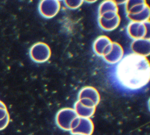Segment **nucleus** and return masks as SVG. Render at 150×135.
I'll list each match as a JSON object with an SVG mask.
<instances>
[{
	"mask_svg": "<svg viewBox=\"0 0 150 135\" xmlns=\"http://www.w3.org/2000/svg\"><path fill=\"white\" fill-rule=\"evenodd\" d=\"M0 108H6L5 104L1 101H0Z\"/></svg>",
	"mask_w": 150,
	"mask_h": 135,
	"instance_id": "obj_19",
	"label": "nucleus"
},
{
	"mask_svg": "<svg viewBox=\"0 0 150 135\" xmlns=\"http://www.w3.org/2000/svg\"><path fill=\"white\" fill-rule=\"evenodd\" d=\"M74 110L79 117L90 118L94 114L96 110V107H88L83 104L79 100H77L74 104Z\"/></svg>",
	"mask_w": 150,
	"mask_h": 135,
	"instance_id": "obj_13",
	"label": "nucleus"
},
{
	"mask_svg": "<svg viewBox=\"0 0 150 135\" xmlns=\"http://www.w3.org/2000/svg\"><path fill=\"white\" fill-rule=\"evenodd\" d=\"M9 120H10V118H9V114H8L3 119L0 120V131L4 130L7 127V126L9 123Z\"/></svg>",
	"mask_w": 150,
	"mask_h": 135,
	"instance_id": "obj_17",
	"label": "nucleus"
},
{
	"mask_svg": "<svg viewBox=\"0 0 150 135\" xmlns=\"http://www.w3.org/2000/svg\"><path fill=\"white\" fill-rule=\"evenodd\" d=\"M131 49L132 53L146 57L150 53V40L146 38L135 39L131 44Z\"/></svg>",
	"mask_w": 150,
	"mask_h": 135,
	"instance_id": "obj_9",
	"label": "nucleus"
},
{
	"mask_svg": "<svg viewBox=\"0 0 150 135\" xmlns=\"http://www.w3.org/2000/svg\"><path fill=\"white\" fill-rule=\"evenodd\" d=\"M8 114H9L6 108H0V120L5 118Z\"/></svg>",
	"mask_w": 150,
	"mask_h": 135,
	"instance_id": "obj_18",
	"label": "nucleus"
},
{
	"mask_svg": "<svg viewBox=\"0 0 150 135\" xmlns=\"http://www.w3.org/2000/svg\"><path fill=\"white\" fill-rule=\"evenodd\" d=\"M78 117L74 110L70 108H64L60 110L56 117L57 126L64 130H70L72 124Z\"/></svg>",
	"mask_w": 150,
	"mask_h": 135,
	"instance_id": "obj_4",
	"label": "nucleus"
},
{
	"mask_svg": "<svg viewBox=\"0 0 150 135\" xmlns=\"http://www.w3.org/2000/svg\"><path fill=\"white\" fill-rule=\"evenodd\" d=\"M118 81L124 87L138 90L149 81L150 65L146 57L131 53L125 55L118 62L115 70Z\"/></svg>",
	"mask_w": 150,
	"mask_h": 135,
	"instance_id": "obj_1",
	"label": "nucleus"
},
{
	"mask_svg": "<svg viewBox=\"0 0 150 135\" xmlns=\"http://www.w3.org/2000/svg\"><path fill=\"white\" fill-rule=\"evenodd\" d=\"M98 22L101 29L108 31H112L118 27L120 23V17L118 14L111 19H105L98 16Z\"/></svg>",
	"mask_w": 150,
	"mask_h": 135,
	"instance_id": "obj_12",
	"label": "nucleus"
},
{
	"mask_svg": "<svg viewBox=\"0 0 150 135\" xmlns=\"http://www.w3.org/2000/svg\"><path fill=\"white\" fill-rule=\"evenodd\" d=\"M79 99L87 98L93 101L97 106L100 101V94L97 90L91 86H86L81 89L79 93Z\"/></svg>",
	"mask_w": 150,
	"mask_h": 135,
	"instance_id": "obj_11",
	"label": "nucleus"
},
{
	"mask_svg": "<svg viewBox=\"0 0 150 135\" xmlns=\"http://www.w3.org/2000/svg\"><path fill=\"white\" fill-rule=\"evenodd\" d=\"M112 42L108 37L105 35L99 36L93 43V50L97 55L103 57L110 51Z\"/></svg>",
	"mask_w": 150,
	"mask_h": 135,
	"instance_id": "obj_7",
	"label": "nucleus"
},
{
	"mask_svg": "<svg viewBox=\"0 0 150 135\" xmlns=\"http://www.w3.org/2000/svg\"><path fill=\"white\" fill-rule=\"evenodd\" d=\"M108 12H114L118 13V8L115 1H104L100 4L98 7V15Z\"/></svg>",
	"mask_w": 150,
	"mask_h": 135,
	"instance_id": "obj_14",
	"label": "nucleus"
},
{
	"mask_svg": "<svg viewBox=\"0 0 150 135\" xmlns=\"http://www.w3.org/2000/svg\"><path fill=\"white\" fill-rule=\"evenodd\" d=\"M150 9L149 6L141 12L135 15H127V18L132 22H144L149 21Z\"/></svg>",
	"mask_w": 150,
	"mask_h": 135,
	"instance_id": "obj_15",
	"label": "nucleus"
},
{
	"mask_svg": "<svg viewBox=\"0 0 150 135\" xmlns=\"http://www.w3.org/2000/svg\"><path fill=\"white\" fill-rule=\"evenodd\" d=\"M94 130V125L90 118L77 117L73 121L70 132L74 135H91Z\"/></svg>",
	"mask_w": 150,
	"mask_h": 135,
	"instance_id": "obj_5",
	"label": "nucleus"
},
{
	"mask_svg": "<svg viewBox=\"0 0 150 135\" xmlns=\"http://www.w3.org/2000/svg\"><path fill=\"white\" fill-rule=\"evenodd\" d=\"M125 11L127 15H135L144 10L148 5L142 0H132L125 2Z\"/></svg>",
	"mask_w": 150,
	"mask_h": 135,
	"instance_id": "obj_10",
	"label": "nucleus"
},
{
	"mask_svg": "<svg viewBox=\"0 0 150 135\" xmlns=\"http://www.w3.org/2000/svg\"><path fill=\"white\" fill-rule=\"evenodd\" d=\"M65 5L70 9H75L80 7L84 2L83 1L81 0H73V1H64Z\"/></svg>",
	"mask_w": 150,
	"mask_h": 135,
	"instance_id": "obj_16",
	"label": "nucleus"
},
{
	"mask_svg": "<svg viewBox=\"0 0 150 135\" xmlns=\"http://www.w3.org/2000/svg\"><path fill=\"white\" fill-rule=\"evenodd\" d=\"M60 4L57 0H44L40 2L38 6L41 15L46 18L54 17L59 11Z\"/></svg>",
	"mask_w": 150,
	"mask_h": 135,
	"instance_id": "obj_6",
	"label": "nucleus"
},
{
	"mask_svg": "<svg viewBox=\"0 0 150 135\" xmlns=\"http://www.w3.org/2000/svg\"><path fill=\"white\" fill-rule=\"evenodd\" d=\"M29 55L34 62L42 63L47 61L50 58L51 50L49 46L46 43L38 42L30 47Z\"/></svg>",
	"mask_w": 150,
	"mask_h": 135,
	"instance_id": "obj_3",
	"label": "nucleus"
},
{
	"mask_svg": "<svg viewBox=\"0 0 150 135\" xmlns=\"http://www.w3.org/2000/svg\"><path fill=\"white\" fill-rule=\"evenodd\" d=\"M124 50L120 44L116 42H112L110 51L103 57L104 60L109 64L119 62L123 58Z\"/></svg>",
	"mask_w": 150,
	"mask_h": 135,
	"instance_id": "obj_8",
	"label": "nucleus"
},
{
	"mask_svg": "<svg viewBox=\"0 0 150 135\" xmlns=\"http://www.w3.org/2000/svg\"><path fill=\"white\" fill-rule=\"evenodd\" d=\"M128 36L133 39H149V21L144 22L131 21L127 28Z\"/></svg>",
	"mask_w": 150,
	"mask_h": 135,
	"instance_id": "obj_2",
	"label": "nucleus"
}]
</instances>
